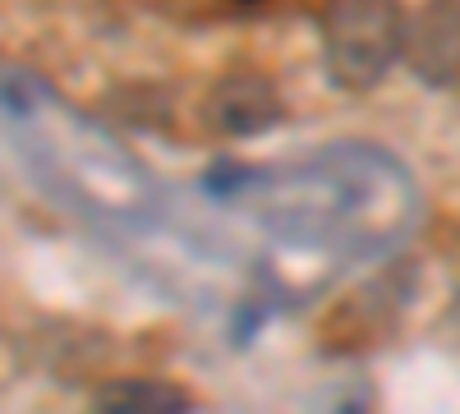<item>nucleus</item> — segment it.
Instances as JSON below:
<instances>
[{
  "mask_svg": "<svg viewBox=\"0 0 460 414\" xmlns=\"http://www.w3.org/2000/svg\"><path fill=\"white\" fill-rule=\"evenodd\" d=\"M258 189H244L262 216L304 244H392L414 216L410 175L364 143L323 147L286 171H262Z\"/></svg>",
  "mask_w": 460,
  "mask_h": 414,
  "instance_id": "nucleus-1",
  "label": "nucleus"
},
{
  "mask_svg": "<svg viewBox=\"0 0 460 414\" xmlns=\"http://www.w3.org/2000/svg\"><path fill=\"white\" fill-rule=\"evenodd\" d=\"M405 65L433 88L460 84V0H424L405 23Z\"/></svg>",
  "mask_w": 460,
  "mask_h": 414,
  "instance_id": "nucleus-3",
  "label": "nucleus"
},
{
  "mask_svg": "<svg viewBox=\"0 0 460 414\" xmlns=\"http://www.w3.org/2000/svg\"><path fill=\"white\" fill-rule=\"evenodd\" d=\"M405 56V14L396 0H327L323 69L345 92H368Z\"/></svg>",
  "mask_w": 460,
  "mask_h": 414,
  "instance_id": "nucleus-2",
  "label": "nucleus"
},
{
  "mask_svg": "<svg viewBox=\"0 0 460 414\" xmlns=\"http://www.w3.org/2000/svg\"><path fill=\"white\" fill-rule=\"evenodd\" d=\"M97 410H138V414H166V410H194V396L171 387V383H152V378H125V383H106L97 396Z\"/></svg>",
  "mask_w": 460,
  "mask_h": 414,
  "instance_id": "nucleus-5",
  "label": "nucleus"
},
{
  "mask_svg": "<svg viewBox=\"0 0 460 414\" xmlns=\"http://www.w3.org/2000/svg\"><path fill=\"white\" fill-rule=\"evenodd\" d=\"M208 120L230 138H253L281 120V97L262 74H230L208 97Z\"/></svg>",
  "mask_w": 460,
  "mask_h": 414,
  "instance_id": "nucleus-4",
  "label": "nucleus"
}]
</instances>
